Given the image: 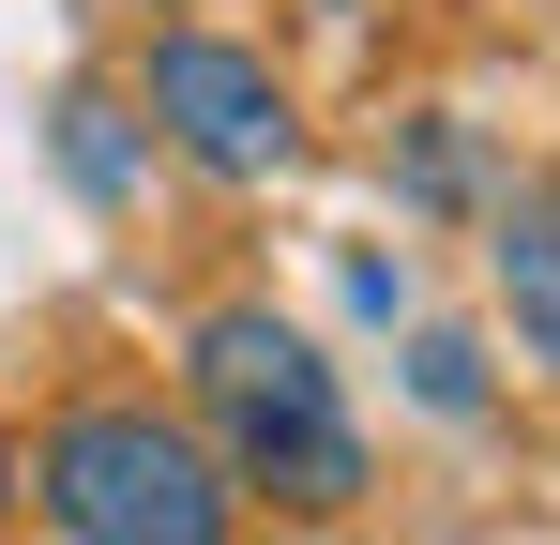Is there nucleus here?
I'll return each instance as SVG.
<instances>
[{
    "label": "nucleus",
    "instance_id": "obj_1",
    "mask_svg": "<svg viewBox=\"0 0 560 545\" xmlns=\"http://www.w3.org/2000/svg\"><path fill=\"white\" fill-rule=\"evenodd\" d=\"M183 409L212 469L243 485V500H273V515H349L364 500V425H349V379L318 363L303 318L273 303H212L183 334Z\"/></svg>",
    "mask_w": 560,
    "mask_h": 545
},
{
    "label": "nucleus",
    "instance_id": "obj_2",
    "mask_svg": "<svg viewBox=\"0 0 560 545\" xmlns=\"http://www.w3.org/2000/svg\"><path fill=\"white\" fill-rule=\"evenodd\" d=\"M15 500L77 545H212L243 515V485L212 469L197 409H152V394H61L46 440L15 454Z\"/></svg>",
    "mask_w": 560,
    "mask_h": 545
},
{
    "label": "nucleus",
    "instance_id": "obj_3",
    "mask_svg": "<svg viewBox=\"0 0 560 545\" xmlns=\"http://www.w3.org/2000/svg\"><path fill=\"white\" fill-rule=\"evenodd\" d=\"M137 121H152L197 182H288L303 167L288 77L258 46H228V31H152V46H137Z\"/></svg>",
    "mask_w": 560,
    "mask_h": 545
},
{
    "label": "nucleus",
    "instance_id": "obj_4",
    "mask_svg": "<svg viewBox=\"0 0 560 545\" xmlns=\"http://www.w3.org/2000/svg\"><path fill=\"white\" fill-rule=\"evenodd\" d=\"M485 288H500L515 349H530V363L560 379V167L500 197V228H485Z\"/></svg>",
    "mask_w": 560,
    "mask_h": 545
},
{
    "label": "nucleus",
    "instance_id": "obj_5",
    "mask_svg": "<svg viewBox=\"0 0 560 545\" xmlns=\"http://www.w3.org/2000/svg\"><path fill=\"white\" fill-rule=\"evenodd\" d=\"M61 167H77V197H106V212H121V197L152 182V121H121L106 91H61Z\"/></svg>",
    "mask_w": 560,
    "mask_h": 545
},
{
    "label": "nucleus",
    "instance_id": "obj_6",
    "mask_svg": "<svg viewBox=\"0 0 560 545\" xmlns=\"http://www.w3.org/2000/svg\"><path fill=\"white\" fill-rule=\"evenodd\" d=\"M394 182H409V212H469V182H485V152H469L455 121H409V152H394Z\"/></svg>",
    "mask_w": 560,
    "mask_h": 545
},
{
    "label": "nucleus",
    "instance_id": "obj_7",
    "mask_svg": "<svg viewBox=\"0 0 560 545\" xmlns=\"http://www.w3.org/2000/svg\"><path fill=\"white\" fill-rule=\"evenodd\" d=\"M409 394H424L440 425H469V409H485V349H469V334H424V349H409Z\"/></svg>",
    "mask_w": 560,
    "mask_h": 545
},
{
    "label": "nucleus",
    "instance_id": "obj_8",
    "mask_svg": "<svg viewBox=\"0 0 560 545\" xmlns=\"http://www.w3.org/2000/svg\"><path fill=\"white\" fill-rule=\"evenodd\" d=\"M0 515H15V425H0Z\"/></svg>",
    "mask_w": 560,
    "mask_h": 545
}]
</instances>
